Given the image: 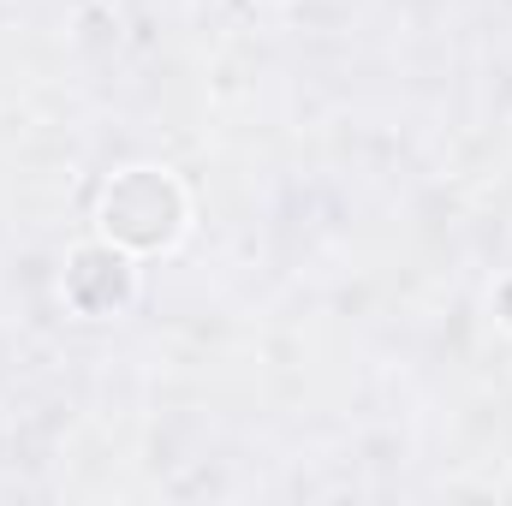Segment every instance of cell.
<instances>
[{
    "mask_svg": "<svg viewBox=\"0 0 512 506\" xmlns=\"http://www.w3.org/2000/svg\"><path fill=\"white\" fill-rule=\"evenodd\" d=\"M179 191L161 179V173H149V167H137L126 173L114 191H108V203H102V221H108V233L114 239H126V245H167L173 233H179Z\"/></svg>",
    "mask_w": 512,
    "mask_h": 506,
    "instance_id": "6da1fadb",
    "label": "cell"
}]
</instances>
